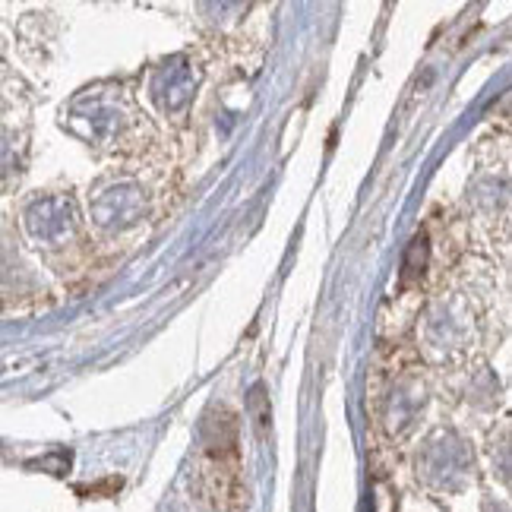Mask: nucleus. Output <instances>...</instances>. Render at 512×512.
<instances>
[{
  "mask_svg": "<svg viewBox=\"0 0 512 512\" xmlns=\"http://www.w3.org/2000/svg\"><path fill=\"white\" fill-rule=\"evenodd\" d=\"M200 494L219 512H238L244 506L241 452H238V415L225 405L212 408L203 427L200 456Z\"/></svg>",
  "mask_w": 512,
  "mask_h": 512,
  "instance_id": "1",
  "label": "nucleus"
}]
</instances>
